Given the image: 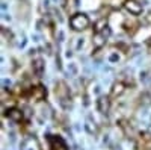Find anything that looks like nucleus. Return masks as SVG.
<instances>
[{
	"mask_svg": "<svg viewBox=\"0 0 151 150\" xmlns=\"http://www.w3.org/2000/svg\"><path fill=\"white\" fill-rule=\"evenodd\" d=\"M107 103H109V99L107 97H101V99L98 100V109L101 111L103 114H106L107 109H109V105Z\"/></svg>",
	"mask_w": 151,
	"mask_h": 150,
	"instance_id": "4",
	"label": "nucleus"
},
{
	"mask_svg": "<svg viewBox=\"0 0 151 150\" xmlns=\"http://www.w3.org/2000/svg\"><path fill=\"white\" fill-rule=\"evenodd\" d=\"M70 26L74 30L82 32V30H85L88 26H89V18H88V15H85V14H76L70 20Z\"/></svg>",
	"mask_w": 151,
	"mask_h": 150,
	"instance_id": "1",
	"label": "nucleus"
},
{
	"mask_svg": "<svg viewBox=\"0 0 151 150\" xmlns=\"http://www.w3.org/2000/svg\"><path fill=\"white\" fill-rule=\"evenodd\" d=\"M121 90H124V85H122V83H116L115 86H113V96H119V94H121V93H119Z\"/></svg>",
	"mask_w": 151,
	"mask_h": 150,
	"instance_id": "6",
	"label": "nucleus"
},
{
	"mask_svg": "<svg viewBox=\"0 0 151 150\" xmlns=\"http://www.w3.org/2000/svg\"><path fill=\"white\" fill-rule=\"evenodd\" d=\"M106 29V20H101L95 24V32H103Z\"/></svg>",
	"mask_w": 151,
	"mask_h": 150,
	"instance_id": "5",
	"label": "nucleus"
},
{
	"mask_svg": "<svg viewBox=\"0 0 151 150\" xmlns=\"http://www.w3.org/2000/svg\"><path fill=\"white\" fill-rule=\"evenodd\" d=\"M58 141H59V140H58ZM58 141L53 143V150H67L65 146H64V143H58Z\"/></svg>",
	"mask_w": 151,
	"mask_h": 150,
	"instance_id": "7",
	"label": "nucleus"
},
{
	"mask_svg": "<svg viewBox=\"0 0 151 150\" xmlns=\"http://www.w3.org/2000/svg\"><path fill=\"white\" fill-rule=\"evenodd\" d=\"M124 8L129 12H132V14H134V15L142 14V6H141V3H137L136 0H125Z\"/></svg>",
	"mask_w": 151,
	"mask_h": 150,
	"instance_id": "2",
	"label": "nucleus"
},
{
	"mask_svg": "<svg viewBox=\"0 0 151 150\" xmlns=\"http://www.w3.org/2000/svg\"><path fill=\"white\" fill-rule=\"evenodd\" d=\"M6 115H8V117H11L12 120H15V121H21V118H23L21 111H20V109H15V108L9 109V111L6 112Z\"/></svg>",
	"mask_w": 151,
	"mask_h": 150,
	"instance_id": "3",
	"label": "nucleus"
}]
</instances>
